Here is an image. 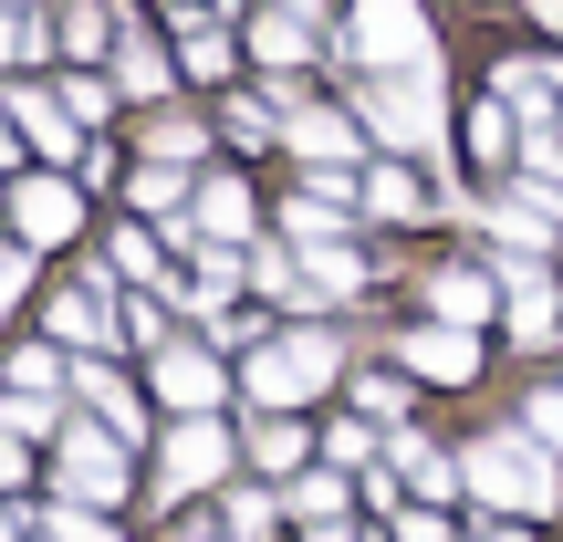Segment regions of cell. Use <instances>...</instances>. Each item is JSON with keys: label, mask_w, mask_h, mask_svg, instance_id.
I'll return each instance as SVG.
<instances>
[{"label": "cell", "mask_w": 563, "mask_h": 542, "mask_svg": "<svg viewBox=\"0 0 563 542\" xmlns=\"http://www.w3.org/2000/svg\"><path fill=\"white\" fill-rule=\"evenodd\" d=\"M470 490H481V501L490 511H543L553 501V449L543 439H511V428H501V439H470Z\"/></svg>", "instance_id": "6da1fadb"}, {"label": "cell", "mask_w": 563, "mask_h": 542, "mask_svg": "<svg viewBox=\"0 0 563 542\" xmlns=\"http://www.w3.org/2000/svg\"><path fill=\"white\" fill-rule=\"evenodd\" d=\"M365 125H376L386 146H439V74L428 63H397V74H376L365 84V104H355Z\"/></svg>", "instance_id": "7a4b0ae2"}, {"label": "cell", "mask_w": 563, "mask_h": 542, "mask_svg": "<svg viewBox=\"0 0 563 542\" xmlns=\"http://www.w3.org/2000/svg\"><path fill=\"white\" fill-rule=\"evenodd\" d=\"M344 53L376 63V74L428 63V21H418V0H355V21H344Z\"/></svg>", "instance_id": "3957f363"}, {"label": "cell", "mask_w": 563, "mask_h": 542, "mask_svg": "<svg viewBox=\"0 0 563 542\" xmlns=\"http://www.w3.org/2000/svg\"><path fill=\"white\" fill-rule=\"evenodd\" d=\"M323 376H334V344H323V334H282V344L251 355V397H262V407H302Z\"/></svg>", "instance_id": "277c9868"}, {"label": "cell", "mask_w": 563, "mask_h": 542, "mask_svg": "<svg viewBox=\"0 0 563 542\" xmlns=\"http://www.w3.org/2000/svg\"><path fill=\"white\" fill-rule=\"evenodd\" d=\"M63 490H74V501H115V490H125V439L104 418L63 439Z\"/></svg>", "instance_id": "5b68a950"}, {"label": "cell", "mask_w": 563, "mask_h": 542, "mask_svg": "<svg viewBox=\"0 0 563 542\" xmlns=\"http://www.w3.org/2000/svg\"><path fill=\"white\" fill-rule=\"evenodd\" d=\"M220 386H230V376L199 355V344H167V355H157V397L178 407V418H209V407H220Z\"/></svg>", "instance_id": "8992f818"}, {"label": "cell", "mask_w": 563, "mask_h": 542, "mask_svg": "<svg viewBox=\"0 0 563 542\" xmlns=\"http://www.w3.org/2000/svg\"><path fill=\"white\" fill-rule=\"evenodd\" d=\"M397 355H407V365H418V376H428V386H470V376H481V344H470V323H460V334H449V313H439V323H428V334H407V344H397Z\"/></svg>", "instance_id": "52a82bcc"}, {"label": "cell", "mask_w": 563, "mask_h": 542, "mask_svg": "<svg viewBox=\"0 0 563 542\" xmlns=\"http://www.w3.org/2000/svg\"><path fill=\"white\" fill-rule=\"evenodd\" d=\"M220 469H230V428L188 418L178 439H167V469H157V490H199V480H220Z\"/></svg>", "instance_id": "ba28073f"}, {"label": "cell", "mask_w": 563, "mask_h": 542, "mask_svg": "<svg viewBox=\"0 0 563 542\" xmlns=\"http://www.w3.org/2000/svg\"><path fill=\"white\" fill-rule=\"evenodd\" d=\"M11 220H21V241L53 251V241H74L84 209H74V188H63V178H21V188H11Z\"/></svg>", "instance_id": "9c48e42d"}, {"label": "cell", "mask_w": 563, "mask_h": 542, "mask_svg": "<svg viewBox=\"0 0 563 542\" xmlns=\"http://www.w3.org/2000/svg\"><path fill=\"white\" fill-rule=\"evenodd\" d=\"M501 281H511V334H522V344H543L553 323H563V302H553V281H543V262H511Z\"/></svg>", "instance_id": "30bf717a"}, {"label": "cell", "mask_w": 563, "mask_h": 542, "mask_svg": "<svg viewBox=\"0 0 563 542\" xmlns=\"http://www.w3.org/2000/svg\"><path fill=\"white\" fill-rule=\"evenodd\" d=\"M282 136H292L302 157H323V167H334V157H355V125H344V115H323V104H292V115H282Z\"/></svg>", "instance_id": "8fae6325"}, {"label": "cell", "mask_w": 563, "mask_h": 542, "mask_svg": "<svg viewBox=\"0 0 563 542\" xmlns=\"http://www.w3.org/2000/svg\"><path fill=\"white\" fill-rule=\"evenodd\" d=\"M490 292H501V272H460V262L428 281V302H439L449 323H481V313H490Z\"/></svg>", "instance_id": "7c38bea8"}, {"label": "cell", "mask_w": 563, "mask_h": 542, "mask_svg": "<svg viewBox=\"0 0 563 542\" xmlns=\"http://www.w3.org/2000/svg\"><path fill=\"white\" fill-rule=\"evenodd\" d=\"M11 104H21V136H32L42 157H63V146H74V104H63V95H11Z\"/></svg>", "instance_id": "4fadbf2b"}, {"label": "cell", "mask_w": 563, "mask_h": 542, "mask_svg": "<svg viewBox=\"0 0 563 542\" xmlns=\"http://www.w3.org/2000/svg\"><path fill=\"white\" fill-rule=\"evenodd\" d=\"M241 230H251V199L230 178H209L199 188V241H241Z\"/></svg>", "instance_id": "5bb4252c"}, {"label": "cell", "mask_w": 563, "mask_h": 542, "mask_svg": "<svg viewBox=\"0 0 563 542\" xmlns=\"http://www.w3.org/2000/svg\"><path fill=\"white\" fill-rule=\"evenodd\" d=\"M84 407H95L104 428H125V439H136V386H125V376H104V365H84Z\"/></svg>", "instance_id": "9a60e30c"}, {"label": "cell", "mask_w": 563, "mask_h": 542, "mask_svg": "<svg viewBox=\"0 0 563 542\" xmlns=\"http://www.w3.org/2000/svg\"><path fill=\"white\" fill-rule=\"evenodd\" d=\"M115 84H125V95H167V53L125 32V42H115Z\"/></svg>", "instance_id": "2e32d148"}, {"label": "cell", "mask_w": 563, "mask_h": 542, "mask_svg": "<svg viewBox=\"0 0 563 542\" xmlns=\"http://www.w3.org/2000/svg\"><path fill=\"white\" fill-rule=\"evenodd\" d=\"M365 209H376V220H418V178H407V167H376V178H365Z\"/></svg>", "instance_id": "e0dca14e"}, {"label": "cell", "mask_w": 563, "mask_h": 542, "mask_svg": "<svg viewBox=\"0 0 563 542\" xmlns=\"http://www.w3.org/2000/svg\"><path fill=\"white\" fill-rule=\"evenodd\" d=\"M251 42H262V63H302V53H313V32H302V11H292V0H282V11H272Z\"/></svg>", "instance_id": "ac0fdd59"}, {"label": "cell", "mask_w": 563, "mask_h": 542, "mask_svg": "<svg viewBox=\"0 0 563 542\" xmlns=\"http://www.w3.org/2000/svg\"><path fill=\"white\" fill-rule=\"evenodd\" d=\"M302 449H313V439H302L292 418H262V428H251V460H262V469H302Z\"/></svg>", "instance_id": "d6986e66"}, {"label": "cell", "mask_w": 563, "mask_h": 542, "mask_svg": "<svg viewBox=\"0 0 563 542\" xmlns=\"http://www.w3.org/2000/svg\"><path fill=\"white\" fill-rule=\"evenodd\" d=\"M302 272H313L323 292H355V281H365V272H355V251H344V241H302Z\"/></svg>", "instance_id": "ffe728a7"}, {"label": "cell", "mask_w": 563, "mask_h": 542, "mask_svg": "<svg viewBox=\"0 0 563 542\" xmlns=\"http://www.w3.org/2000/svg\"><path fill=\"white\" fill-rule=\"evenodd\" d=\"M397 469H407L418 490H449V480H470V469H449L439 449H418V439H397Z\"/></svg>", "instance_id": "44dd1931"}, {"label": "cell", "mask_w": 563, "mask_h": 542, "mask_svg": "<svg viewBox=\"0 0 563 542\" xmlns=\"http://www.w3.org/2000/svg\"><path fill=\"white\" fill-rule=\"evenodd\" d=\"M230 281H241V272H230V262H220V251H209V262H199V272H188V302H199V313H220V302H230Z\"/></svg>", "instance_id": "7402d4cb"}, {"label": "cell", "mask_w": 563, "mask_h": 542, "mask_svg": "<svg viewBox=\"0 0 563 542\" xmlns=\"http://www.w3.org/2000/svg\"><path fill=\"white\" fill-rule=\"evenodd\" d=\"M53 323H63L74 344H95V334H104V302H95V292H74V302H53Z\"/></svg>", "instance_id": "603a6c76"}, {"label": "cell", "mask_w": 563, "mask_h": 542, "mask_svg": "<svg viewBox=\"0 0 563 542\" xmlns=\"http://www.w3.org/2000/svg\"><path fill=\"white\" fill-rule=\"evenodd\" d=\"M115 272L125 281H157V241H146V230H115Z\"/></svg>", "instance_id": "cb8c5ba5"}, {"label": "cell", "mask_w": 563, "mask_h": 542, "mask_svg": "<svg viewBox=\"0 0 563 542\" xmlns=\"http://www.w3.org/2000/svg\"><path fill=\"white\" fill-rule=\"evenodd\" d=\"M104 21H115V11H104V0H84V11L63 21V42H74V53H104Z\"/></svg>", "instance_id": "d4e9b609"}, {"label": "cell", "mask_w": 563, "mask_h": 542, "mask_svg": "<svg viewBox=\"0 0 563 542\" xmlns=\"http://www.w3.org/2000/svg\"><path fill=\"white\" fill-rule=\"evenodd\" d=\"M178 199H188L178 167H146V178H136V209H178Z\"/></svg>", "instance_id": "484cf974"}, {"label": "cell", "mask_w": 563, "mask_h": 542, "mask_svg": "<svg viewBox=\"0 0 563 542\" xmlns=\"http://www.w3.org/2000/svg\"><path fill=\"white\" fill-rule=\"evenodd\" d=\"M230 532H241V542L272 532V501H262V490H241V501H230Z\"/></svg>", "instance_id": "4316f807"}, {"label": "cell", "mask_w": 563, "mask_h": 542, "mask_svg": "<svg viewBox=\"0 0 563 542\" xmlns=\"http://www.w3.org/2000/svg\"><path fill=\"white\" fill-rule=\"evenodd\" d=\"M188 74H230V42L220 32H188Z\"/></svg>", "instance_id": "83f0119b"}, {"label": "cell", "mask_w": 563, "mask_h": 542, "mask_svg": "<svg viewBox=\"0 0 563 542\" xmlns=\"http://www.w3.org/2000/svg\"><path fill=\"white\" fill-rule=\"evenodd\" d=\"M292 241H334V199H302L292 209Z\"/></svg>", "instance_id": "f1b7e54d"}, {"label": "cell", "mask_w": 563, "mask_h": 542, "mask_svg": "<svg viewBox=\"0 0 563 542\" xmlns=\"http://www.w3.org/2000/svg\"><path fill=\"white\" fill-rule=\"evenodd\" d=\"M21 386H32V397H53V386H63V355H42V344H32V355H21Z\"/></svg>", "instance_id": "f546056e"}, {"label": "cell", "mask_w": 563, "mask_h": 542, "mask_svg": "<svg viewBox=\"0 0 563 542\" xmlns=\"http://www.w3.org/2000/svg\"><path fill=\"white\" fill-rule=\"evenodd\" d=\"M532 428H543V449H563V386H543V397H532Z\"/></svg>", "instance_id": "4dcf8cb0"}, {"label": "cell", "mask_w": 563, "mask_h": 542, "mask_svg": "<svg viewBox=\"0 0 563 542\" xmlns=\"http://www.w3.org/2000/svg\"><path fill=\"white\" fill-rule=\"evenodd\" d=\"M53 542H115L104 522H84V511H53Z\"/></svg>", "instance_id": "1f68e13d"}, {"label": "cell", "mask_w": 563, "mask_h": 542, "mask_svg": "<svg viewBox=\"0 0 563 542\" xmlns=\"http://www.w3.org/2000/svg\"><path fill=\"white\" fill-rule=\"evenodd\" d=\"M397 542H449V522H439V511H407V522H397Z\"/></svg>", "instance_id": "d6a6232c"}, {"label": "cell", "mask_w": 563, "mask_h": 542, "mask_svg": "<svg viewBox=\"0 0 563 542\" xmlns=\"http://www.w3.org/2000/svg\"><path fill=\"white\" fill-rule=\"evenodd\" d=\"M11 480H21V428L0 418V490H11Z\"/></svg>", "instance_id": "836d02e7"}, {"label": "cell", "mask_w": 563, "mask_h": 542, "mask_svg": "<svg viewBox=\"0 0 563 542\" xmlns=\"http://www.w3.org/2000/svg\"><path fill=\"white\" fill-rule=\"evenodd\" d=\"M21 281H32V262H21V251H0V302H11Z\"/></svg>", "instance_id": "e575fe53"}, {"label": "cell", "mask_w": 563, "mask_h": 542, "mask_svg": "<svg viewBox=\"0 0 563 542\" xmlns=\"http://www.w3.org/2000/svg\"><path fill=\"white\" fill-rule=\"evenodd\" d=\"M313 542H355V532H344V522H313Z\"/></svg>", "instance_id": "d590c367"}, {"label": "cell", "mask_w": 563, "mask_h": 542, "mask_svg": "<svg viewBox=\"0 0 563 542\" xmlns=\"http://www.w3.org/2000/svg\"><path fill=\"white\" fill-rule=\"evenodd\" d=\"M532 21H563V0H532Z\"/></svg>", "instance_id": "8d00e7d4"}, {"label": "cell", "mask_w": 563, "mask_h": 542, "mask_svg": "<svg viewBox=\"0 0 563 542\" xmlns=\"http://www.w3.org/2000/svg\"><path fill=\"white\" fill-rule=\"evenodd\" d=\"M178 542H209V532H178Z\"/></svg>", "instance_id": "74e56055"}, {"label": "cell", "mask_w": 563, "mask_h": 542, "mask_svg": "<svg viewBox=\"0 0 563 542\" xmlns=\"http://www.w3.org/2000/svg\"><path fill=\"white\" fill-rule=\"evenodd\" d=\"M292 11H313V0H292Z\"/></svg>", "instance_id": "f35d334b"}, {"label": "cell", "mask_w": 563, "mask_h": 542, "mask_svg": "<svg viewBox=\"0 0 563 542\" xmlns=\"http://www.w3.org/2000/svg\"><path fill=\"white\" fill-rule=\"evenodd\" d=\"M0 146H11V125H0Z\"/></svg>", "instance_id": "ab89813d"}, {"label": "cell", "mask_w": 563, "mask_h": 542, "mask_svg": "<svg viewBox=\"0 0 563 542\" xmlns=\"http://www.w3.org/2000/svg\"><path fill=\"white\" fill-rule=\"evenodd\" d=\"M0 542H11V522H0Z\"/></svg>", "instance_id": "60d3db41"}]
</instances>
